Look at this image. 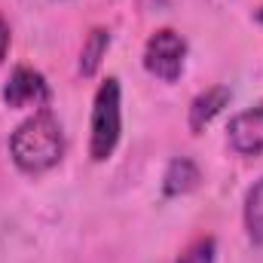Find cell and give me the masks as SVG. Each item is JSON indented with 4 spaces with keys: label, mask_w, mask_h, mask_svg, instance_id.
<instances>
[{
    "label": "cell",
    "mask_w": 263,
    "mask_h": 263,
    "mask_svg": "<svg viewBox=\"0 0 263 263\" xmlns=\"http://www.w3.org/2000/svg\"><path fill=\"white\" fill-rule=\"evenodd\" d=\"M3 101L9 107H43L49 101V86L40 70L34 67H15L12 77L3 86Z\"/></svg>",
    "instance_id": "4"
},
{
    "label": "cell",
    "mask_w": 263,
    "mask_h": 263,
    "mask_svg": "<svg viewBox=\"0 0 263 263\" xmlns=\"http://www.w3.org/2000/svg\"><path fill=\"white\" fill-rule=\"evenodd\" d=\"M107 46H110V34H107L104 28H95V31L89 34V40L83 43V55H80V70H83V77H92V73L98 70L104 52H107Z\"/></svg>",
    "instance_id": "8"
},
{
    "label": "cell",
    "mask_w": 263,
    "mask_h": 263,
    "mask_svg": "<svg viewBox=\"0 0 263 263\" xmlns=\"http://www.w3.org/2000/svg\"><path fill=\"white\" fill-rule=\"evenodd\" d=\"M9 153L22 172L37 175L52 168L65 153V135L59 120L49 110H40L31 120H25L9 138Z\"/></svg>",
    "instance_id": "1"
},
{
    "label": "cell",
    "mask_w": 263,
    "mask_h": 263,
    "mask_svg": "<svg viewBox=\"0 0 263 263\" xmlns=\"http://www.w3.org/2000/svg\"><path fill=\"white\" fill-rule=\"evenodd\" d=\"M230 101V89L227 86H211L199 95L196 101L190 104V129L193 132H202Z\"/></svg>",
    "instance_id": "6"
},
{
    "label": "cell",
    "mask_w": 263,
    "mask_h": 263,
    "mask_svg": "<svg viewBox=\"0 0 263 263\" xmlns=\"http://www.w3.org/2000/svg\"><path fill=\"white\" fill-rule=\"evenodd\" d=\"M199 184V168L193 159L181 156V159H172L168 168H165V178H162V190L165 196H184L190 193Z\"/></svg>",
    "instance_id": "7"
},
{
    "label": "cell",
    "mask_w": 263,
    "mask_h": 263,
    "mask_svg": "<svg viewBox=\"0 0 263 263\" xmlns=\"http://www.w3.org/2000/svg\"><path fill=\"white\" fill-rule=\"evenodd\" d=\"M230 144L242 156H260L263 153V107L245 110L230 123Z\"/></svg>",
    "instance_id": "5"
},
{
    "label": "cell",
    "mask_w": 263,
    "mask_h": 263,
    "mask_svg": "<svg viewBox=\"0 0 263 263\" xmlns=\"http://www.w3.org/2000/svg\"><path fill=\"white\" fill-rule=\"evenodd\" d=\"M178 263H214V239H202V242H196Z\"/></svg>",
    "instance_id": "10"
},
{
    "label": "cell",
    "mask_w": 263,
    "mask_h": 263,
    "mask_svg": "<svg viewBox=\"0 0 263 263\" xmlns=\"http://www.w3.org/2000/svg\"><path fill=\"white\" fill-rule=\"evenodd\" d=\"M6 49H9V25H6L3 15H0V62L6 59Z\"/></svg>",
    "instance_id": "11"
},
{
    "label": "cell",
    "mask_w": 263,
    "mask_h": 263,
    "mask_svg": "<svg viewBox=\"0 0 263 263\" xmlns=\"http://www.w3.org/2000/svg\"><path fill=\"white\" fill-rule=\"evenodd\" d=\"M245 227L254 245H263V178L248 190L245 199Z\"/></svg>",
    "instance_id": "9"
},
{
    "label": "cell",
    "mask_w": 263,
    "mask_h": 263,
    "mask_svg": "<svg viewBox=\"0 0 263 263\" xmlns=\"http://www.w3.org/2000/svg\"><path fill=\"white\" fill-rule=\"evenodd\" d=\"M123 129V114H120V80L107 77L101 83V89L95 92V107H92V141H89V153L95 162H104Z\"/></svg>",
    "instance_id": "2"
},
{
    "label": "cell",
    "mask_w": 263,
    "mask_h": 263,
    "mask_svg": "<svg viewBox=\"0 0 263 263\" xmlns=\"http://www.w3.org/2000/svg\"><path fill=\"white\" fill-rule=\"evenodd\" d=\"M257 18H260V22H263V9H260V12H257Z\"/></svg>",
    "instance_id": "12"
},
{
    "label": "cell",
    "mask_w": 263,
    "mask_h": 263,
    "mask_svg": "<svg viewBox=\"0 0 263 263\" xmlns=\"http://www.w3.org/2000/svg\"><path fill=\"white\" fill-rule=\"evenodd\" d=\"M184 62H187V43H184V37H181L178 31H172V28L156 31V34L147 40V46H144V67H147L153 77L165 80V83H175V80L181 77Z\"/></svg>",
    "instance_id": "3"
}]
</instances>
